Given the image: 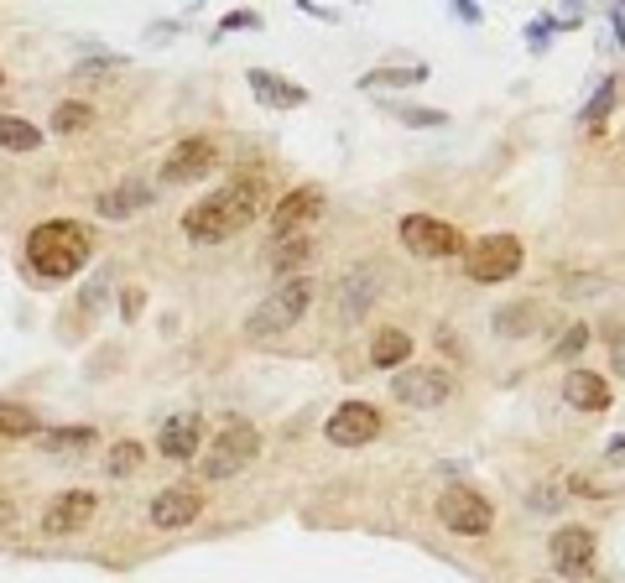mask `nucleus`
<instances>
[{
	"label": "nucleus",
	"instance_id": "2",
	"mask_svg": "<svg viewBox=\"0 0 625 583\" xmlns=\"http://www.w3.org/2000/svg\"><path fill=\"white\" fill-rule=\"evenodd\" d=\"M89 230L74 224V219H53V224H38L32 235H27V266L47 282H68L89 266Z\"/></svg>",
	"mask_w": 625,
	"mask_h": 583
},
{
	"label": "nucleus",
	"instance_id": "33",
	"mask_svg": "<svg viewBox=\"0 0 625 583\" xmlns=\"http://www.w3.org/2000/svg\"><path fill=\"white\" fill-rule=\"evenodd\" d=\"M610 370H615V375H625V339H615V344H610Z\"/></svg>",
	"mask_w": 625,
	"mask_h": 583
},
{
	"label": "nucleus",
	"instance_id": "4",
	"mask_svg": "<svg viewBox=\"0 0 625 583\" xmlns=\"http://www.w3.org/2000/svg\"><path fill=\"white\" fill-rule=\"evenodd\" d=\"M256 454H261V433L251 422L230 417V427H224V433L209 443V454H203V474H209V479H230V474H240L245 464H256Z\"/></svg>",
	"mask_w": 625,
	"mask_h": 583
},
{
	"label": "nucleus",
	"instance_id": "30",
	"mask_svg": "<svg viewBox=\"0 0 625 583\" xmlns=\"http://www.w3.org/2000/svg\"><path fill=\"white\" fill-rule=\"evenodd\" d=\"M396 115H402L406 126H443L448 120L443 109H417V105H396Z\"/></svg>",
	"mask_w": 625,
	"mask_h": 583
},
{
	"label": "nucleus",
	"instance_id": "14",
	"mask_svg": "<svg viewBox=\"0 0 625 583\" xmlns=\"http://www.w3.org/2000/svg\"><path fill=\"white\" fill-rule=\"evenodd\" d=\"M94 506H99V500H94L89 490H63L53 506H47L42 527H47V537H68V531H84V527L94 521Z\"/></svg>",
	"mask_w": 625,
	"mask_h": 583
},
{
	"label": "nucleus",
	"instance_id": "27",
	"mask_svg": "<svg viewBox=\"0 0 625 583\" xmlns=\"http://www.w3.org/2000/svg\"><path fill=\"white\" fill-rule=\"evenodd\" d=\"M89 126H94V109L78 105V99H68V105L53 109V130H57V136H78V130H89Z\"/></svg>",
	"mask_w": 625,
	"mask_h": 583
},
{
	"label": "nucleus",
	"instance_id": "5",
	"mask_svg": "<svg viewBox=\"0 0 625 583\" xmlns=\"http://www.w3.org/2000/svg\"><path fill=\"white\" fill-rule=\"evenodd\" d=\"M438 521L448 531H459V537H485L490 521H496V506L479 490H469V485H448L438 495Z\"/></svg>",
	"mask_w": 625,
	"mask_h": 583
},
{
	"label": "nucleus",
	"instance_id": "20",
	"mask_svg": "<svg viewBox=\"0 0 625 583\" xmlns=\"http://www.w3.org/2000/svg\"><path fill=\"white\" fill-rule=\"evenodd\" d=\"M151 193L147 182H120V188H110V193H99V214L105 219H130L136 209H147Z\"/></svg>",
	"mask_w": 625,
	"mask_h": 583
},
{
	"label": "nucleus",
	"instance_id": "23",
	"mask_svg": "<svg viewBox=\"0 0 625 583\" xmlns=\"http://www.w3.org/2000/svg\"><path fill=\"white\" fill-rule=\"evenodd\" d=\"M141 464H147V448H141V443H110V454H105V469L115 474V479H126V474H136L141 469Z\"/></svg>",
	"mask_w": 625,
	"mask_h": 583
},
{
	"label": "nucleus",
	"instance_id": "1",
	"mask_svg": "<svg viewBox=\"0 0 625 583\" xmlns=\"http://www.w3.org/2000/svg\"><path fill=\"white\" fill-rule=\"evenodd\" d=\"M261 199H266V188H261V172H245V178L214 188L209 199H199V203H193V209L183 214L188 240H199V245H220V240L240 235V230H245V224L261 214Z\"/></svg>",
	"mask_w": 625,
	"mask_h": 583
},
{
	"label": "nucleus",
	"instance_id": "6",
	"mask_svg": "<svg viewBox=\"0 0 625 583\" xmlns=\"http://www.w3.org/2000/svg\"><path fill=\"white\" fill-rule=\"evenodd\" d=\"M402 245H406V255H417V261H448V255L464 251L459 230L443 224L438 214H406L402 219Z\"/></svg>",
	"mask_w": 625,
	"mask_h": 583
},
{
	"label": "nucleus",
	"instance_id": "7",
	"mask_svg": "<svg viewBox=\"0 0 625 583\" xmlns=\"http://www.w3.org/2000/svg\"><path fill=\"white\" fill-rule=\"evenodd\" d=\"M521 255H527V251H521V240H516V235H485L475 251H469L464 266H469L475 282L496 287V282H511V276L521 272Z\"/></svg>",
	"mask_w": 625,
	"mask_h": 583
},
{
	"label": "nucleus",
	"instance_id": "3",
	"mask_svg": "<svg viewBox=\"0 0 625 583\" xmlns=\"http://www.w3.org/2000/svg\"><path fill=\"white\" fill-rule=\"evenodd\" d=\"M308 303H312V282L308 276H293V282H282V287L245 318V333H251V339H276V333H287V328L308 312Z\"/></svg>",
	"mask_w": 625,
	"mask_h": 583
},
{
	"label": "nucleus",
	"instance_id": "17",
	"mask_svg": "<svg viewBox=\"0 0 625 583\" xmlns=\"http://www.w3.org/2000/svg\"><path fill=\"white\" fill-rule=\"evenodd\" d=\"M375 292H381V272H375V266L350 272L339 282V312H345V318H366L370 303H375Z\"/></svg>",
	"mask_w": 625,
	"mask_h": 583
},
{
	"label": "nucleus",
	"instance_id": "22",
	"mask_svg": "<svg viewBox=\"0 0 625 583\" xmlns=\"http://www.w3.org/2000/svg\"><path fill=\"white\" fill-rule=\"evenodd\" d=\"M266 255H272V272H297V266L312 255V245L303 235H293V240H276V245H266Z\"/></svg>",
	"mask_w": 625,
	"mask_h": 583
},
{
	"label": "nucleus",
	"instance_id": "25",
	"mask_svg": "<svg viewBox=\"0 0 625 583\" xmlns=\"http://www.w3.org/2000/svg\"><path fill=\"white\" fill-rule=\"evenodd\" d=\"M542 324V312L537 308H500L496 312V333L500 339H521V333H532Z\"/></svg>",
	"mask_w": 625,
	"mask_h": 583
},
{
	"label": "nucleus",
	"instance_id": "35",
	"mask_svg": "<svg viewBox=\"0 0 625 583\" xmlns=\"http://www.w3.org/2000/svg\"><path fill=\"white\" fill-rule=\"evenodd\" d=\"M17 521V510H11V500H0V527H11Z\"/></svg>",
	"mask_w": 625,
	"mask_h": 583
},
{
	"label": "nucleus",
	"instance_id": "10",
	"mask_svg": "<svg viewBox=\"0 0 625 583\" xmlns=\"http://www.w3.org/2000/svg\"><path fill=\"white\" fill-rule=\"evenodd\" d=\"M548 552H552V568L563 579H589L594 573V531L589 527H558Z\"/></svg>",
	"mask_w": 625,
	"mask_h": 583
},
{
	"label": "nucleus",
	"instance_id": "8",
	"mask_svg": "<svg viewBox=\"0 0 625 583\" xmlns=\"http://www.w3.org/2000/svg\"><path fill=\"white\" fill-rule=\"evenodd\" d=\"M375 433H381V412H375L370 401H345V406L324 422V437H329L333 448H366Z\"/></svg>",
	"mask_w": 625,
	"mask_h": 583
},
{
	"label": "nucleus",
	"instance_id": "9",
	"mask_svg": "<svg viewBox=\"0 0 625 583\" xmlns=\"http://www.w3.org/2000/svg\"><path fill=\"white\" fill-rule=\"evenodd\" d=\"M391 391H396V401H406V406H443V401L454 396V375L438 370V364H417V370H396Z\"/></svg>",
	"mask_w": 625,
	"mask_h": 583
},
{
	"label": "nucleus",
	"instance_id": "15",
	"mask_svg": "<svg viewBox=\"0 0 625 583\" xmlns=\"http://www.w3.org/2000/svg\"><path fill=\"white\" fill-rule=\"evenodd\" d=\"M203 443V422L188 412V417H167L162 433H157V448H162V458H172V464H188V458L199 454Z\"/></svg>",
	"mask_w": 625,
	"mask_h": 583
},
{
	"label": "nucleus",
	"instance_id": "16",
	"mask_svg": "<svg viewBox=\"0 0 625 583\" xmlns=\"http://www.w3.org/2000/svg\"><path fill=\"white\" fill-rule=\"evenodd\" d=\"M245 78H251V89H256L261 105H272V109H303V105H308V89H303V84H293V78H282V73L251 68Z\"/></svg>",
	"mask_w": 625,
	"mask_h": 583
},
{
	"label": "nucleus",
	"instance_id": "29",
	"mask_svg": "<svg viewBox=\"0 0 625 583\" xmlns=\"http://www.w3.org/2000/svg\"><path fill=\"white\" fill-rule=\"evenodd\" d=\"M38 443L47 454H78L94 443V427H68V433H38Z\"/></svg>",
	"mask_w": 625,
	"mask_h": 583
},
{
	"label": "nucleus",
	"instance_id": "34",
	"mask_svg": "<svg viewBox=\"0 0 625 583\" xmlns=\"http://www.w3.org/2000/svg\"><path fill=\"white\" fill-rule=\"evenodd\" d=\"M141 297H147L141 287H130V292H126V318H136V312H141Z\"/></svg>",
	"mask_w": 625,
	"mask_h": 583
},
{
	"label": "nucleus",
	"instance_id": "31",
	"mask_svg": "<svg viewBox=\"0 0 625 583\" xmlns=\"http://www.w3.org/2000/svg\"><path fill=\"white\" fill-rule=\"evenodd\" d=\"M589 344V328L584 324H573L569 333H563V339H558V354H579V349Z\"/></svg>",
	"mask_w": 625,
	"mask_h": 583
},
{
	"label": "nucleus",
	"instance_id": "12",
	"mask_svg": "<svg viewBox=\"0 0 625 583\" xmlns=\"http://www.w3.org/2000/svg\"><path fill=\"white\" fill-rule=\"evenodd\" d=\"M324 214V188H293L287 199L272 209V240H293L303 224H312V219Z\"/></svg>",
	"mask_w": 625,
	"mask_h": 583
},
{
	"label": "nucleus",
	"instance_id": "18",
	"mask_svg": "<svg viewBox=\"0 0 625 583\" xmlns=\"http://www.w3.org/2000/svg\"><path fill=\"white\" fill-rule=\"evenodd\" d=\"M563 401L579 406V412H605L615 396H610L605 375H594V370H573V375H563Z\"/></svg>",
	"mask_w": 625,
	"mask_h": 583
},
{
	"label": "nucleus",
	"instance_id": "28",
	"mask_svg": "<svg viewBox=\"0 0 625 583\" xmlns=\"http://www.w3.org/2000/svg\"><path fill=\"white\" fill-rule=\"evenodd\" d=\"M610 109H615V78H605V84L594 89V99H589V109H584V130H589V136H600V126L610 120Z\"/></svg>",
	"mask_w": 625,
	"mask_h": 583
},
{
	"label": "nucleus",
	"instance_id": "36",
	"mask_svg": "<svg viewBox=\"0 0 625 583\" xmlns=\"http://www.w3.org/2000/svg\"><path fill=\"white\" fill-rule=\"evenodd\" d=\"M615 32H621V42H625V6H615Z\"/></svg>",
	"mask_w": 625,
	"mask_h": 583
},
{
	"label": "nucleus",
	"instance_id": "26",
	"mask_svg": "<svg viewBox=\"0 0 625 583\" xmlns=\"http://www.w3.org/2000/svg\"><path fill=\"white\" fill-rule=\"evenodd\" d=\"M0 437H38V417L17 401H0Z\"/></svg>",
	"mask_w": 625,
	"mask_h": 583
},
{
	"label": "nucleus",
	"instance_id": "19",
	"mask_svg": "<svg viewBox=\"0 0 625 583\" xmlns=\"http://www.w3.org/2000/svg\"><path fill=\"white\" fill-rule=\"evenodd\" d=\"M406 360H412V333H402V328H381L375 344H370V364H375V370H402Z\"/></svg>",
	"mask_w": 625,
	"mask_h": 583
},
{
	"label": "nucleus",
	"instance_id": "24",
	"mask_svg": "<svg viewBox=\"0 0 625 583\" xmlns=\"http://www.w3.org/2000/svg\"><path fill=\"white\" fill-rule=\"evenodd\" d=\"M427 78V68H375V73H366L360 78V89H402V84H423Z\"/></svg>",
	"mask_w": 625,
	"mask_h": 583
},
{
	"label": "nucleus",
	"instance_id": "32",
	"mask_svg": "<svg viewBox=\"0 0 625 583\" xmlns=\"http://www.w3.org/2000/svg\"><path fill=\"white\" fill-rule=\"evenodd\" d=\"M251 26H256V17H251V11H240V17H224V21H220V36H230V32H251Z\"/></svg>",
	"mask_w": 625,
	"mask_h": 583
},
{
	"label": "nucleus",
	"instance_id": "11",
	"mask_svg": "<svg viewBox=\"0 0 625 583\" xmlns=\"http://www.w3.org/2000/svg\"><path fill=\"white\" fill-rule=\"evenodd\" d=\"M167 182H199L209 172H220V146L209 141V136H188V141L172 146V157H167Z\"/></svg>",
	"mask_w": 625,
	"mask_h": 583
},
{
	"label": "nucleus",
	"instance_id": "37",
	"mask_svg": "<svg viewBox=\"0 0 625 583\" xmlns=\"http://www.w3.org/2000/svg\"><path fill=\"white\" fill-rule=\"evenodd\" d=\"M0 89H6V73H0Z\"/></svg>",
	"mask_w": 625,
	"mask_h": 583
},
{
	"label": "nucleus",
	"instance_id": "13",
	"mask_svg": "<svg viewBox=\"0 0 625 583\" xmlns=\"http://www.w3.org/2000/svg\"><path fill=\"white\" fill-rule=\"evenodd\" d=\"M203 510V495L188 490V485H172V490H162L157 500H151V527L157 531H183L199 521Z\"/></svg>",
	"mask_w": 625,
	"mask_h": 583
},
{
	"label": "nucleus",
	"instance_id": "21",
	"mask_svg": "<svg viewBox=\"0 0 625 583\" xmlns=\"http://www.w3.org/2000/svg\"><path fill=\"white\" fill-rule=\"evenodd\" d=\"M0 146H6V151H38L42 130L32 126V120H21V115H0Z\"/></svg>",
	"mask_w": 625,
	"mask_h": 583
}]
</instances>
